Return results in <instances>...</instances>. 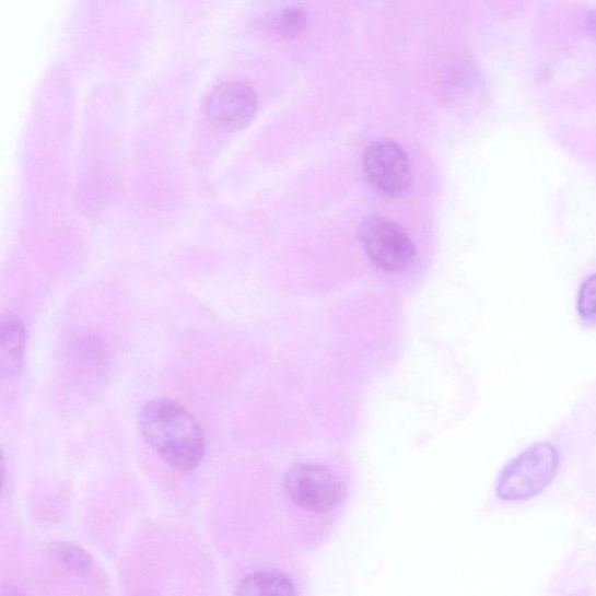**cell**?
<instances>
[{
    "instance_id": "1",
    "label": "cell",
    "mask_w": 596,
    "mask_h": 596,
    "mask_svg": "<svg viewBox=\"0 0 596 596\" xmlns=\"http://www.w3.org/2000/svg\"><path fill=\"white\" fill-rule=\"evenodd\" d=\"M142 436L166 464L180 472H192L206 456L200 423L174 400L156 399L144 406L139 419Z\"/></svg>"
},
{
    "instance_id": "2",
    "label": "cell",
    "mask_w": 596,
    "mask_h": 596,
    "mask_svg": "<svg viewBox=\"0 0 596 596\" xmlns=\"http://www.w3.org/2000/svg\"><path fill=\"white\" fill-rule=\"evenodd\" d=\"M559 455L550 443L530 446L504 467L496 487L503 500L519 501L544 492L554 479Z\"/></svg>"
},
{
    "instance_id": "3",
    "label": "cell",
    "mask_w": 596,
    "mask_h": 596,
    "mask_svg": "<svg viewBox=\"0 0 596 596\" xmlns=\"http://www.w3.org/2000/svg\"><path fill=\"white\" fill-rule=\"evenodd\" d=\"M359 241L370 260L386 272H402L417 256V248L402 227L381 215L361 223Z\"/></svg>"
},
{
    "instance_id": "4",
    "label": "cell",
    "mask_w": 596,
    "mask_h": 596,
    "mask_svg": "<svg viewBox=\"0 0 596 596\" xmlns=\"http://www.w3.org/2000/svg\"><path fill=\"white\" fill-rule=\"evenodd\" d=\"M285 491L301 509L320 514L334 510L340 482L332 469L317 461L296 464L285 476Z\"/></svg>"
},
{
    "instance_id": "5",
    "label": "cell",
    "mask_w": 596,
    "mask_h": 596,
    "mask_svg": "<svg viewBox=\"0 0 596 596\" xmlns=\"http://www.w3.org/2000/svg\"><path fill=\"white\" fill-rule=\"evenodd\" d=\"M364 170L372 185L388 196H400L411 186L406 152L392 140L372 142L364 153Z\"/></svg>"
},
{
    "instance_id": "6",
    "label": "cell",
    "mask_w": 596,
    "mask_h": 596,
    "mask_svg": "<svg viewBox=\"0 0 596 596\" xmlns=\"http://www.w3.org/2000/svg\"><path fill=\"white\" fill-rule=\"evenodd\" d=\"M255 89L243 82H229L213 90L207 104L209 119L219 128L244 129L257 113Z\"/></svg>"
},
{
    "instance_id": "7",
    "label": "cell",
    "mask_w": 596,
    "mask_h": 596,
    "mask_svg": "<svg viewBox=\"0 0 596 596\" xmlns=\"http://www.w3.org/2000/svg\"><path fill=\"white\" fill-rule=\"evenodd\" d=\"M26 332L20 318L12 314L3 316L0 329V357H2V373L4 376L21 371L24 364Z\"/></svg>"
},
{
    "instance_id": "8",
    "label": "cell",
    "mask_w": 596,
    "mask_h": 596,
    "mask_svg": "<svg viewBox=\"0 0 596 596\" xmlns=\"http://www.w3.org/2000/svg\"><path fill=\"white\" fill-rule=\"evenodd\" d=\"M295 593L294 585L285 575L267 571L248 574L237 589L239 595L253 596H284Z\"/></svg>"
},
{
    "instance_id": "9",
    "label": "cell",
    "mask_w": 596,
    "mask_h": 596,
    "mask_svg": "<svg viewBox=\"0 0 596 596\" xmlns=\"http://www.w3.org/2000/svg\"><path fill=\"white\" fill-rule=\"evenodd\" d=\"M49 553L54 561L72 573L85 574L93 569L92 557L84 549L69 541L54 544L49 548Z\"/></svg>"
},
{
    "instance_id": "10",
    "label": "cell",
    "mask_w": 596,
    "mask_h": 596,
    "mask_svg": "<svg viewBox=\"0 0 596 596\" xmlns=\"http://www.w3.org/2000/svg\"><path fill=\"white\" fill-rule=\"evenodd\" d=\"M308 26V17L300 7H288L273 21L274 30L285 39L297 38Z\"/></svg>"
},
{
    "instance_id": "11",
    "label": "cell",
    "mask_w": 596,
    "mask_h": 596,
    "mask_svg": "<svg viewBox=\"0 0 596 596\" xmlns=\"http://www.w3.org/2000/svg\"><path fill=\"white\" fill-rule=\"evenodd\" d=\"M577 312L585 318L596 317V274L582 285L577 296Z\"/></svg>"
}]
</instances>
